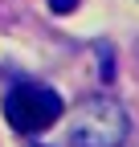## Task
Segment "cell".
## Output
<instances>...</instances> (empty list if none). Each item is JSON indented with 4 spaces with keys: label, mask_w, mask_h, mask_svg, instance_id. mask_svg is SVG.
<instances>
[{
    "label": "cell",
    "mask_w": 139,
    "mask_h": 147,
    "mask_svg": "<svg viewBox=\"0 0 139 147\" xmlns=\"http://www.w3.org/2000/svg\"><path fill=\"white\" fill-rule=\"evenodd\" d=\"M131 135V119L115 98H82L70 110V143L74 147H123Z\"/></svg>",
    "instance_id": "1"
},
{
    "label": "cell",
    "mask_w": 139,
    "mask_h": 147,
    "mask_svg": "<svg viewBox=\"0 0 139 147\" xmlns=\"http://www.w3.org/2000/svg\"><path fill=\"white\" fill-rule=\"evenodd\" d=\"M65 115V102L57 98V90L49 86H12L4 98V119L12 123V131H49Z\"/></svg>",
    "instance_id": "2"
},
{
    "label": "cell",
    "mask_w": 139,
    "mask_h": 147,
    "mask_svg": "<svg viewBox=\"0 0 139 147\" xmlns=\"http://www.w3.org/2000/svg\"><path fill=\"white\" fill-rule=\"evenodd\" d=\"M98 65H102V82H111V78H115V65H111V49H107V45L98 49Z\"/></svg>",
    "instance_id": "3"
},
{
    "label": "cell",
    "mask_w": 139,
    "mask_h": 147,
    "mask_svg": "<svg viewBox=\"0 0 139 147\" xmlns=\"http://www.w3.org/2000/svg\"><path fill=\"white\" fill-rule=\"evenodd\" d=\"M49 8H53V12H74L78 0H49Z\"/></svg>",
    "instance_id": "4"
}]
</instances>
